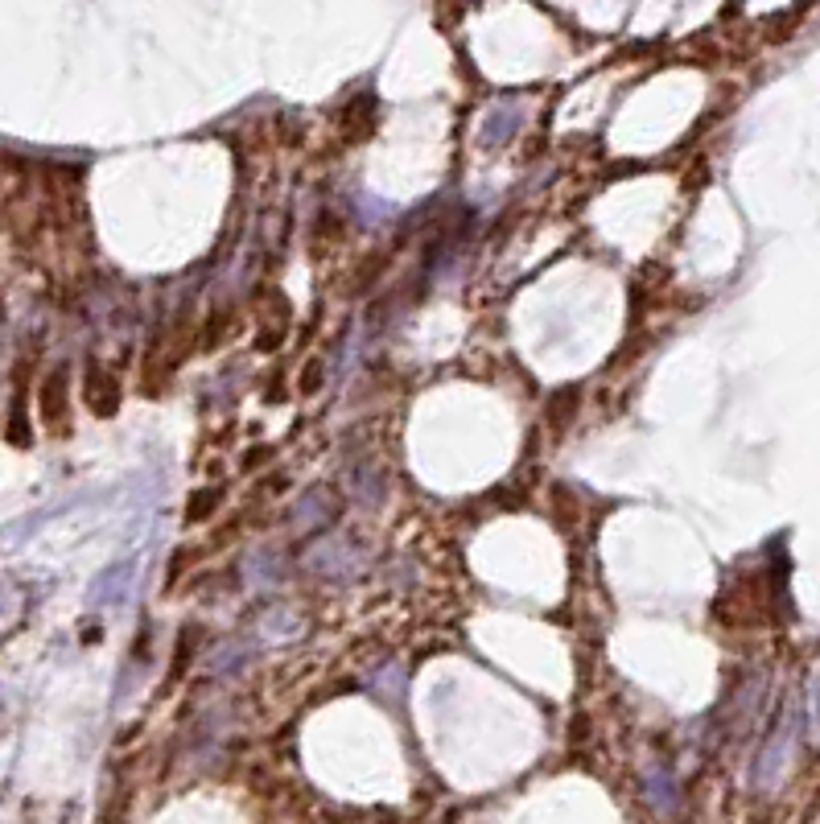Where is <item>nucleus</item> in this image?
I'll return each instance as SVG.
<instances>
[{"label":"nucleus","instance_id":"1","mask_svg":"<svg viewBox=\"0 0 820 824\" xmlns=\"http://www.w3.org/2000/svg\"><path fill=\"white\" fill-rule=\"evenodd\" d=\"M54 412H62V371L46 384V417L54 421Z\"/></svg>","mask_w":820,"mask_h":824}]
</instances>
